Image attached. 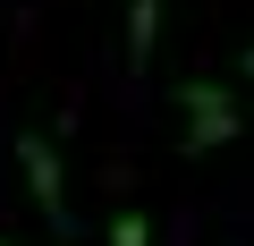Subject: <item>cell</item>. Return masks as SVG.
I'll return each instance as SVG.
<instances>
[{"instance_id": "5", "label": "cell", "mask_w": 254, "mask_h": 246, "mask_svg": "<svg viewBox=\"0 0 254 246\" xmlns=\"http://www.w3.org/2000/svg\"><path fill=\"white\" fill-rule=\"evenodd\" d=\"M237 77H246V85H254V43H246V51H237Z\"/></svg>"}, {"instance_id": "2", "label": "cell", "mask_w": 254, "mask_h": 246, "mask_svg": "<svg viewBox=\"0 0 254 246\" xmlns=\"http://www.w3.org/2000/svg\"><path fill=\"white\" fill-rule=\"evenodd\" d=\"M17 170H26V187H34L43 221H51L60 238H76V212H68V170H60V145L26 128V136H17Z\"/></svg>"}, {"instance_id": "6", "label": "cell", "mask_w": 254, "mask_h": 246, "mask_svg": "<svg viewBox=\"0 0 254 246\" xmlns=\"http://www.w3.org/2000/svg\"><path fill=\"white\" fill-rule=\"evenodd\" d=\"M0 246H9V238H0Z\"/></svg>"}, {"instance_id": "3", "label": "cell", "mask_w": 254, "mask_h": 246, "mask_svg": "<svg viewBox=\"0 0 254 246\" xmlns=\"http://www.w3.org/2000/svg\"><path fill=\"white\" fill-rule=\"evenodd\" d=\"M153 43H161V0H127V68H153Z\"/></svg>"}, {"instance_id": "4", "label": "cell", "mask_w": 254, "mask_h": 246, "mask_svg": "<svg viewBox=\"0 0 254 246\" xmlns=\"http://www.w3.org/2000/svg\"><path fill=\"white\" fill-rule=\"evenodd\" d=\"M102 246H153V221L127 204V212H110V238H102Z\"/></svg>"}, {"instance_id": "1", "label": "cell", "mask_w": 254, "mask_h": 246, "mask_svg": "<svg viewBox=\"0 0 254 246\" xmlns=\"http://www.w3.org/2000/svg\"><path fill=\"white\" fill-rule=\"evenodd\" d=\"M178 119H187V153H195V162H212V153H229V145L246 136V102H237V85H220V77H187V85H178Z\"/></svg>"}]
</instances>
